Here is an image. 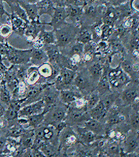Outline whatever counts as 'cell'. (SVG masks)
Masks as SVG:
<instances>
[{
    "mask_svg": "<svg viewBox=\"0 0 139 157\" xmlns=\"http://www.w3.org/2000/svg\"><path fill=\"white\" fill-rule=\"evenodd\" d=\"M80 27L71 23H65L60 28L55 29L56 45L61 49H64L73 44L76 41Z\"/></svg>",
    "mask_w": 139,
    "mask_h": 157,
    "instance_id": "1",
    "label": "cell"
},
{
    "mask_svg": "<svg viewBox=\"0 0 139 157\" xmlns=\"http://www.w3.org/2000/svg\"><path fill=\"white\" fill-rule=\"evenodd\" d=\"M59 156H66L68 149L79 143L77 134L73 127L67 126L59 133Z\"/></svg>",
    "mask_w": 139,
    "mask_h": 157,
    "instance_id": "2",
    "label": "cell"
},
{
    "mask_svg": "<svg viewBox=\"0 0 139 157\" xmlns=\"http://www.w3.org/2000/svg\"><path fill=\"white\" fill-rule=\"evenodd\" d=\"M68 106L61 102L53 106L44 113V119L43 124L56 127L59 124L64 121L67 115Z\"/></svg>",
    "mask_w": 139,
    "mask_h": 157,
    "instance_id": "3",
    "label": "cell"
},
{
    "mask_svg": "<svg viewBox=\"0 0 139 157\" xmlns=\"http://www.w3.org/2000/svg\"><path fill=\"white\" fill-rule=\"evenodd\" d=\"M73 87L76 88L82 95L86 96L87 95L96 89L95 85L92 82L91 78L86 68H81L78 69L73 82Z\"/></svg>",
    "mask_w": 139,
    "mask_h": 157,
    "instance_id": "4",
    "label": "cell"
},
{
    "mask_svg": "<svg viewBox=\"0 0 139 157\" xmlns=\"http://www.w3.org/2000/svg\"><path fill=\"white\" fill-rule=\"evenodd\" d=\"M89 119H91V117L85 108L78 109L73 106H68L67 115L64 121L68 126L73 127L83 125Z\"/></svg>",
    "mask_w": 139,
    "mask_h": 157,
    "instance_id": "5",
    "label": "cell"
},
{
    "mask_svg": "<svg viewBox=\"0 0 139 157\" xmlns=\"http://www.w3.org/2000/svg\"><path fill=\"white\" fill-rule=\"evenodd\" d=\"M31 50H19L13 48L7 43V54L6 59L11 65L21 66L29 63L31 58Z\"/></svg>",
    "mask_w": 139,
    "mask_h": 157,
    "instance_id": "6",
    "label": "cell"
},
{
    "mask_svg": "<svg viewBox=\"0 0 139 157\" xmlns=\"http://www.w3.org/2000/svg\"><path fill=\"white\" fill-rule=\"evenodd\" d=\"M77 71L70 68H60L58 76L54 79L53 84L58 90L68 89L73 87V82Z\"/></svg>",
    "mask_w": 139,
    "mask_h": 157,
    "instance_id": "7",
    "label": "cell"
},
{
    "mask_svg": "<svg viewBox=\"0 0 139 157\" xmlns=\"http://www.w3.org/2000/svg\"><path fill=\"white\" fill-rule=\"evenodd\" d=\"M107 75L111 88L113 89H118L124 87L130 81L128 74L120 67L109 70Z\"/></svg>",
    "mask_w": 139,
    "mask_h": 157,
    "instance_id": "8",
    "label": "cell"
},
{
    "mask_svg": "<svg viewBox=\"0 0 139 157\" xmlns=\"http://www.w3.org/2000/svg\"><path fill=\"white\" fill-rule=\"evenodd\" d=\"M42 99L44 102V113L60 102V90L52 83H49L43 92Z\"/></svg>",
    "mask_w": 139,
    "mask_h": 157,
    "instance_id": "9",
    "label": "cell"
},
{
    "mask_svg": "<svg viewBox=\"0 0 139 157\" xmlns=\"http://www.w3.org/2000/svg\"><path fill=\"white\" fill-rule=\"evenodd\" d=\"M45 105L42 99L23 105L19 111V117H28L31 116L44 113Z\"/></svg>",
    "mask_w": 139,
    "mask_h": 157,
    "instance_id": "10",
    "label": "cell"
},
{
    "mask_svg": "<svg viewBox=\"0 0 139 157\" xmlns=\"http://www.w3.org/2000/svg\"><path fill=\"white\" fill-rule=\"evenodd\" d=\"M74 130L77 134L79 142L84 145H91L92 143L96 142L101 137L104 136H98L94 133L92 132L91 130L87 129L86 127L83 125L81 126H75L73 127Z\"/></svg>",
    "mask_w": 139,
    "mask_h": 157,
    "instance_id": "11",
    "label": "cell"
},
{
    "mask_svg": "<svg viewBox=\"0 0 139 157\" xmlns=\"http://www.w3.org/2000/svg\"><path fill=\"white\" fill-rule=\"evenodd\" d=\"M67 20L68 13L65 7H55L51 16L50 22L47 24L52 27L53 30H55L67 23Z\"/></svg>",
    "mask_w": 139,
    "mask_h": 157,
    "instance_id": "12",
    "label": "cell"
},
{
    "mask_svg": "<svg viewBox=\"0 0 139 157\" xmlns=\"http://www.w3.org/2000/svg\"><path fill=\"white\" fill-rule=\"evenodd\" d=\"M45 29V24L41 22L39 20L34 21H30L27 24L26 28L25 29L23 36L26 37L27 40L31 43L34 41V39L38 36L41 31Z\"/></svg>",
    "mask_w": 139,
    "mask_h": 157,
    "instance_id": "13",
    "label": "cell"
},
{
    "mask_svg": "<svg viewBox=\"0 0 139 157\" xmlns=\"http://www.w3.org/2000/svg\"><path fill=\"white\" fill-rule=\"evenodd\" d=\"M122 143L121 151L125 152L127 155L135 152L139 146V135L138 133L128 132Z\"/></svg>",
    "mask_w": 139,
    "mask_h": 157,
    "instance_id": "14",
    "label": "cell"
},
{
    "mask_svg": "<svg viewBox=\"0 0 139 157\" xmlns=\"http://www.w3.org/2000/svg\"><path fill=\"white\" fill-rule=\"evenodd\" d=\"M81 96H83L82 93L74 87L60 90V101L68 106L72 105Z\"/></svg>",
    "mask_w": 139,
    "mask_h": 157,
    "instance_id": "15",
    "label": "cell"
},
{
    "mask_svg": "<svg viewBox=\"0 0 139 157\" xmlns=\"http://www.w3.org/2000/svg\"><path fill=\"white\" fill-rule=\"evenodd\" d=\"M24 82L28 86H33L37 84L47 82L40 76L38 73V67L31 66V65H29L28 67L27 68L26 75H25Z\"/></svg>",
    "mask_w": 139,
    "mask_h": 157,
    "instance_id": "16",
    "label": "cell"
},
{
    "mask_svg": "<svg viewBox=\"0 0 139 157\" xmlns=\"http://www.w3.org/2000/svg\"><path fill=\"white\" fill-rule=\"evenodd\" d=\"M83 126H85L87 129H89L98 136H105L107 131V127L104 121L97 120L92 118L86 121Z\"/></svg>",
    "mask_w": 139,
    "mask_h": 157,
    "instance_id": "17",
    "label": "cell"
},
{
    "mask_svg": "<svg viewBox=\"0 0 139 157\" xmlns=\"http://www.w3.org/2000/svg\"><path fill=\"white\" fill-rule=\"evenodd\" d=\"M88 73L92 82L97 87L98 82L104 74V67L99 62H91L86 66Z\"/></svg>",
    "mask_w": 139,
    "mask_h": 157,
    "instance_id": "18",
    "label": "cell"
},
{
    "mask_svg": "<svg viewBox=\"0 0 139 157\" xmlns=\"http://www.w3.org/2000/svg\"><path fill=\"white\" fill-rule=\"evenodd\" d=\"M49 62L47 54L44 49L33 48L31 49V54L29 64L31 66L38 67L41 65Z\"/></svg>",
    "mask_w": 139,
    "mask_h": 157,
    "instance_id": "19",
    "label": "cell"
},
{
    "mask_svg": "<svg viewBox=\"0 0 139 157\" xmlns=\"http://www.w3.org/2000/svg\"><path fill=\"white\" fill-rule=\"evenodd\" d=\"M139 97V90L136 86H129L123 90L121 94V100L125 105L132 106Z\"/></svg>",
    "mask_w": 139,
    "mask_h": 157,
    "instance_id": "20",
    "label": "cell"
},
{
    "mask_svg": "<svg viewBox=\"0 0 139 157\" xmlns=\"http://www.w3.org/2000/svg\"><path fill=\"white\" fill-rule=\"evenodd\" d=\"M65 8L68 13V18H70L72 21L71 23L77 25L81 20L83 7L78 5H66Z\"/></svg>",
    "mask_w": 139,
    "mask_h": 157,
    "instance_id": "21",
    "label": "cell"
},
{
    "mask_svg": "<svg viewBox=\"0 0 139 157\" xmlns=\"http://www.w3.org/2000/svg\"><path fill=\"white\" fill-rule=\"evenodd\" d=\"M20 5L23 7L30 21H34L39 20L38 10L36 4H30L23 0H17Z\"/></svg>",
    "mask_w": 139,
    "mask_h": 157,
    "instance_id": "22",
    "label": "cell"
},
{
    "mask_svg": "<svg viewBox=\"0 0 139 157\" xmlns=\"http://www.w3.org/2000/svg\"><path fill=\"white\" fill-rule=\"evenodd\" d=\"M8 19L9 21V23L12 25L13 31L16 32L17 34L23 36L25 29L26 28L28 23H26L23 19H21L20 17L13 14V13L9 14Z\"/></svg>",
    "mask_w": 139,
    "mask_h": 157,
    "instance_id": "23",
    "label": "cell"
},
{
    "mask_svg": "<svg viewBox=\"0 0 139 157\" xmlns=\"http://www.w3.org/2000/svg\"><path fill=\"white\" fill-rule=\"evenodd\" d=\"M107 112H108V110L104 106L101 100L94 107H93L89 111V113L91 118L102 121H104Z\"/></svg>",
    "mask_w": 139,
    "mask_h": 157,
    "instance_id": "24",
    "label": "cell"
},
{
    "mask_svg": "<svg viewBox=\"0 0 139 157\" xmlns=\"http://www.w3.org/2000/svg\"><path fill=\"white\" fill-rule=\"evenodd\" d=\"M13 100V95L7 87L5 81L0 84V103L7 109Z\"/></svg>",
    "mask_w": 139,
    "mask_h": 157,
    "instance_id": "25",
    "label": "cell"
},
{
    "mask_svg": "<svg viewBox=\"0 0 139 157\" xmlns=\"http://www.w3.org/2000/svg\"><path fill=\"white\" fill-rule=\"evenodd\" d=\"M92 40H93V32L89 29V26L83 25L82 27H80L79 31L76 37V41L85 45L91 42Z\"/></svg>",
    "mask_w": 139,
    "mask_h": 157,
    "instance_id": "26",
    "label": "cell"
},
{
    "mask_svg": "<svg viewBox=\"0 0 139 157\" xmlns=\"http://www.w3.org/2000/svg\"><path fill=\"white\" fill-rule=\"evenodd\" d=\"M35 139L34 129H25L24 133L19 139L20 146L23 148H32Z\"/></svg>",
    "mask_w": 139,
    "mask_h": 157,
    "instance_id": "27",
    "label": "cell"
},
{
    "mask_svg": "<svg viewBox=\"0 0 139 157\" xmlns=\"http://www.w3.org/2000/svg\"><path fill=\"white\" fill-rule=\"evenodd\" d=\"M38 10L39 17L43 15H48L51 17L54 10V5L52 0H42L36 4Z\"/></svg>",
    "mask_w": 139,
    "mask_h": 157,
    "instance_id": "28",
    "label": "cell"
},
{
    "mask_svg": "<svg viewBox=\"0 0 139 157\" xmlns=\"http://www.w3.org/2000/svg\"><path fill=\"white\" fill-rule=\"evenodd\" d=\"M96 90H97V91L99 93L101 97L112 91L111 86L109 84L108 78H107V73H105V71H104L103 75L99 82H98L97 87H96Z\"/></svg>",
    "mask_w": 139,
    "mask_h": 157,
    "instance_id": "29",
    "label": "cell"
},
{
    "mask_svg": "<svg viewBox=\"0 0 139 157\" xmlns=\"http://www.w3.org/2000/svg\"><path fill=\"white\" fill-rule=\"evenodd\" d=\"M120 98V95L116 92H109V93L105 94L101 97V101L102 102L104 106L107 109L109 110L111 109L113 105H115L117 101Z\"/></svg>",
    "mask_w": 139,
    "mask_h": 157,
    "instance_id": "30",
    "label": "cell"
},
{
    "mask_svg": "<svg viewBox=\"0 0 139 157\" xmlns=\"http://www.w3.org/2000/svg\"><path fill=\"white\" fill-rule=\"evenodd\" d=\"M44 156H59L58 146L51 142H46L39 148Z\"/></svg>",
    "mask_w": 139,
    "mask_h": 157,
    "instance_id": "31",
    "label": "cell"
},
{
    "mask_svg": "<svg viewBox=\"0 0 139 157\" xmlns=\"http://www.w3.org/2000/svg\"><path fill=\"white\" fill-rule=\"evenodd\" d=\"M100 100L101 96L96 89L86 96V108L87 111H89L90 109L94 107L100 101Z\"/></svg>",
    "mask_w": 139,
    "mask_h": 157,
    "instance_id": "32",
    "label": "cell"
},
{
    "mask_svg": "<svg viewBox=\"0 0 139 157\" xmlns=\"http://www.w3.org/2000/svg\"><path fill=\"white\" fill-rule=\"evenodd\" d=\"M27 119H28V124L25 129H34L44 122V113L31 116L27 117Z\"/></svg>",
    "mask_w": 139,
    "mask_h": 157,
    "instance_id": "33",
    "label": "cell"
},
{
    "mask_svg": "<svg viewBox=\"0 0 139 157\" xmlns=\"http://www.w3.org/2000/svg\"><path fill=\"white\" fill-rule=\"evenodd\" d=\"M13 32L10 23H4L0 25V37L3 39H7Z\"/></svg>",
    "mask_w": 139,
    "mask_h": 157,
    "instance_id": "34",
    "label": "cell"
},
{
    "mask_svg": "<svg viewBox=\"0 0 139 157\" xmlns=\"http://www.w3.org/2000/svg\"><path fill=\"white\" fill-rule=\"evenodd\" d=\"M130 124L132 128L139 131V111H135L130 116Z\"/></svg>",
    "mask_w": 139,
    "mask_h": 157,
    "instance_id": "35",
    "label": "cell"
},
{
    "mask_svg": "<svg viewBox=\"0 0 139 157\" xmlns=\"http://www.w3.org/2000/svg\"><path fill=\"white\" fill-rule=\"evenodd\" d=\"M6 15L7 17L9 16V14L6 11L5 8V6H4V1L0 0V18H2L3 16Z\"/></svg>",
    "mask_w": 139,
    "mask_h": 157,
    "instance_id": "36",
    "label": "cell"
},
{
    "mask_svg": "<svg viewBox=\"0 0 139 157\" xmlns=\"http://www.w3.org/2000/svg\"><path fill=\"white\" fill-rule=\"evenodd\" d=\"M109 4L112 7H117V6H120L126 2L128 0H108Z\"/></svg>",
    "mask_w": 139,
    "mask_h": 157,
    "instance_id": "37",
    "label": "cell"
},
{
    "mask_svg": "<svg viewBox=\"0 0 139 157\" xmlns=\"http://www.w3.org/2000/svg\"><path fill=\"white\" fill-rule=\"evenodd\" d=\"M131 6L135 10L139 12V0H133L131 2Z\"/></svg>",
    "mask_w": 139,
    "mask_h": 157,
    "instance_id": "38",
    "label": "cell"
},
{
    "mask_svg": "<svg viewBox=\"0 0 139 157\" xmlns=\"http://www.w3.org/2000/svg\"><path fill=\"white\" fill-rule=\"evenodd\" d=\"M7 126V121L4 119V117H0V129L5 128Z\"/></svg>",
    "mask_w": 139,
    "mask_h": 157,
    "instance_id": "39",
    "label": "cell"
},
{
    "mask_svg": "<svg viewBox=\"0 0 139 157\" xmlns=\"http://www.w3.org/2000/svg\"><path fill=\"white\" fill-rule=\"evenodd\" d=\"M5 110H6L5 107L2 105L1 103H0V117H3L4 114H5Z\"/></svg>",
    "mask_w": 139,
    "mask_h": 157,
    "instance_id": "40",
    "label": "cell"
},
{
    "mask_svg": "<svg viewBox=\"0 0 139 157\" xmlns=\"http://www.w3.org/2000/svg\"><path fill=\"white\" fill-rule=\"evenodd\" d=\"M23 1H25L30 4H37L40 1H42V0H23Z\"/></svg>",
    "mask_w": 139,
    "mask_h": 157,
    "instance_id": "41",
    "label": "cell"
},
{
    "mask_svg": "<svg viewBox=\"0 0 139 157\" xmlns=\"http://www.w3.org/2000/svg\"><path fill=\"white\" fill-rule=\"evenodd\" d=\"M2 42V41H0V43H1Z\"/></svg>",
    "mask_w": 139,
    "mask_h": 157,
    "instance_id": "42",
    "label": "cell"
},
{
    "mask_svg": "<svg viewBox=\"0 0 139 157\" xmlns=\"http://www.w3.org/2000/svg\"><path fill=\"white\" fill-rule=\"evenodd\" d=\"M1 24H2V23H0V25H1Z\"/></svg>",
    "mask_w": 139,
    "mask_h": 157,
    "instance_id": "43",
    "label": "cell"
},
{
    "mask_svg": "<svg viewBox=\"0 0 139 157\" xmlns=\"http://www.w3.org/2000/svg\"><path fill=\"white\" fill-rule=\"evenodd\" d=\"M2 1H4V0H2Z\"/></svg>",
    "mask_w": 139,
    "mask_h": 157,
    "instance_id": "44",
    "label": "cell"
}]
</instances>
